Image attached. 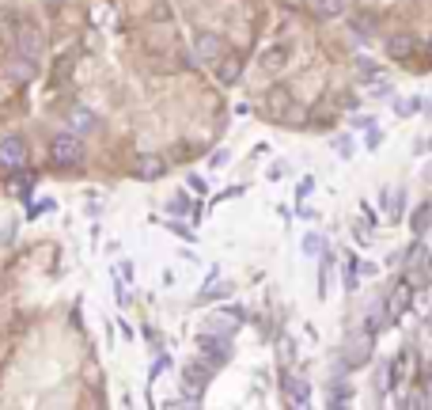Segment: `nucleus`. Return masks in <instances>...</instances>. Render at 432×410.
I'll list each match as a JSON object with an SVG mask.
<instances>
[{
  "mask_svg": "<svg viewBox=\"0 0 432 410\" xmlns=\"http://www.w3.org/2000/svg\"><path fill=\"white\" fill-rule=\"evenodd\" d=\"M50 160L58 167H76L83 160V141L80 133H72V129H65V133H58L50 141Z\"/></svg>",
  "mask_w": 432,
  "mask_h": 410,
  "instance_id": "f257e3e1",
  "label": "nucleus"
},
{
  "mask_svg": "<svg viewBox=\"0 0 432 410\" xmlns=\"http://www.w3.org/2000/svg\"><path fill=\"white\" fill-rule=\"evenodd\" d=\"M15 50H20L23 58L39 61L42 50H46V39H42L39 27H34V23H20V27H15Z\"/></svg>",
  "mask_w": 432,
  "mask_h": 410,
  "instance_id": "f03ea898",
  "label": "nucleus"
},
{
  "mask_svg": "<svg viewBox=\"0 0 432 410\" xmlns=\"http://www.w3.org/2000/svg\"><path fill=\"white\" fill-rule=\"evenodd\" d=\"M27 164V141L23 137H4V141H0V167H4V171H20V167Z\"/></svg>",
  "mask_w": 432,
  "mask_h": 410,
  "instance_id": "7ed1b4c3",
  "label": "nucleus"
},
{
  "mask_svg": "<svg viewBox=\"0 0 432 410\" xmlns=\"http://www.w3.org/2000/svg\"><path fill=\"white\" fill-rule=\"evenodd\" d=\"M194 50H197V58H201V61H220L224 53L231 50V46L224 42L220 34H212V31H197V39H194Z\"/></svg>",
  "mask_w": 432,
  "mask_h": 410,
  "instance_id": "20e7f679",
  "label": "nucleus"
},
{
  "mask_svg": "<svg viewBox=\"0 0 432 410\" xmlns=\"http://www.w3.org/2000/svg\"><path fill=\"white\" fill-rule=\"evenodd\" d=\"M34 72H39V69H34V61L23 58V53H15V58L4 61V77L12 80V84H31Z\"/></svg>",
  "mask_w": 432,
  "mask_h": 410,
  "instance_id": "39448f33",
  "label": "nucleus"
},
{
  "mask_svg": "<svg viewBox=\"0 0 432 410\" xmlns=\"http://www.w3.org/2000/svg\"><path fill=\"white\" fill-rule=\"evenodd\" d=\"M197 350H205V361L216 369V365H224V361L231 357V346L228 342H220V338H212V334H201L197 338Z\"/></svg>",
  "mask_w": 432,
  "mask_h": 410,
  "instance_id": "423d86ee",
  "label": "nucleus"
},
{
  "mask_svg": "<svg viewBox=\"0 0 432 410\" xmlns=\"http://www.w3.org/2000/svg\"><path fill=\"white\" fill-rule=\"evenodd\" d=\"M410 300H413V285L398 282L391 289V296H387V319H402V312L410 308Z\"/></svg>",
  "mask_w": 432,
  "mask_h": 410,
  "instance_id": "0eeeda50",
  "label": "nucleus"
},
{
  "mask_svg": "<svg viewBox=\"0 0 432 410\" xmlns=\"http://www.w3.org/2000/svg\"><path fill=\"white\" fill-rule=\"evenodd\" d=\"M288 58H292V46H288V42H277V46H269V50L262 53L258 65H262L266 72H281V69L288 65Z\"/></svg>",
  "mask_w": 432,
  "mask_h": 410,
  "instance_id": "6e6552de",
  "label": "nucleus"
},
{
  "mask_svg": "<svg viewBox=\"0 0 432 410\" xmlns=\"http://www.w3.org/2000/svg\"><path fill=\"white\" fill-rule=\"evenodd\" d=\"M413 274L406 277V282L410 285H428L432 282V255H428V251L425 247H417V251H413Z\"/></svg>",
  "mask_w": 432,
  "mask_h": 410,
  "instance_id": "1a4fd4ad",
  "label": "nucleus"
},
{
  "mask_svg": "<svg viewBox=\"0 0 432 410\" xmlns=\"http://www.w3.org/2000/svg\"><path fill=\"white\" fill-rule=\"evenodd\" d=\"M239 77H243V58L239 53L220 58V65H216V80H220L224 88H231V84H239Z\"/></svg>",
  "mask_w": 432,
  "mask_h": 410,
  "instance_id": "9d476101",
  "label": "nucleus"
},
{
  "mask_svg": "<svg viewBox=\"0 0 432 410\" xmlns=\"http://www.w3.org/2000/svg\"><path fill=\"white\" fill-rule=\"evenodd\" d=\"M368 350H372V334H360V338H353V346H345V365H349V369L368 365Z\"/></svg>",
  "mask_w": 432,
  "mask_h": 410,
  "instance_id": "9b49d317",
  "label": "nucleus"
},
{
  "mask_svg": "<svg viewBox=\"0 0 432 410\" xmlns=\"http://www.w3.org/2000/svg\"><path fill=\"white\" fill-rule=\"evenodd\" d=\"M163 171H167V160H163V156H140L133 175H137L140 183H152V179H159Z\"/></svg>",
  "mask_w": 432,
  "mask_h": 410,
  "instance_id": "f8f14e48",
  "label": "nucleus"
},
{
  "mask_svg": "<svg viewBox=\"0 0 432 410\" xmlns=\"http://www.w3.org/2000/svg\"><path fill=\"white\" fill-rule=\"evenodd\" d=\"M387 53H391L394 61H410L413 53H417V39H413V34H391Z\"/></svg>",
  "mask_w": 432,
  "mask_h": 410,
  "instance_id": "ddd939ff",
  "label": "nucleus"
},
{
  "mask_svg": "<svg viewBox=\"0 0 432 410\" xmlns=\"http://www.w3.org/2000/svg\"><path fill=\"white\" fill-rule=\"evenodd\" d=\"M95 122H99V118L91 114L88 107H72L69 110V129H72V133H88V129H95Z\"/></svg>",
  "mask_w": 432,
  "mask_h": 410,
  "instance_id": "4468645a",
  "label": "nucleus"
},
{
  "mask_svg": "<svg viewBox=\"0 0 432 410\" xmlns=\"http://www.w3.org/2000/svg\"><path fill=\"white\" fill-rule=\"evenodd\" d=\"M410 228L417 232V236H421V232H428V228H432V201H421L417 209H413V217H410Z\"/></svg>",
  "mask_w": 432,
  "mask_h": 410,
  "instance_id": "2eb2a0df",
  "label": "nucleus"
},
{
  "mask_svg": "<svg viewBox=\"0 0 432 410\" xmlns=\"http://www.w3.org/2000/svg\"><path fill=\"white\" fill-rule=\"evenodd\" d=\"M349 0H318V20H337Z\"/></svg>",
  "mask_w": 432,
  "mask_h": 410,
  "instance_id": "dca6fc26",
  "label": "nucleus"
},
{
  "mask_svg": "<svg viewBox=\"0 0 432 410\" xmlns=\"http://www.w3.org/2000/svg\"><path fill=\"white\" fill-rule=\"evenodd\" d=\"M387 213H391V220H398L402 217V201H406V194H402V190H387Z\"/></svg>",
  "mask_w": 432,
  "mask_h": 410,
  "instance_id": "f3484780",
  "label": "nucleus"
},
{
  "mask_svg": "<svg viewBox=\"0 0 432 410\" xmlns=\"http://www.w3.org/2000/svg\"><path fill=\"white\" fill-rule=\"evenodd\" d=\"M394 107H398L402 118H410V114H417V110H421V99H417V95H413V99H398Z\"/></svg>",
  "mask_w": 432,
  "mask_h": 410,
  "instance_id": "a211bd4d",
  "label": "nucleus"
},
{
  "mask_svg": "<svg viewBox=\"0 0 432 410\" xmlns=\"http://www.w3.org/2000/svg\"><path fill=\"white\" fill-rule=\"evenodd\" d=\"M345 289H349V293L356 289V258H353V255L345 258Z\"/></svg>",
  "mask_w": 432,
  "mask_h": 410,
  "instance_id": "6ab92c4d",
  "label": "nucleus"
},
{
  "mask_svg": "<svg viewBox=\"0 0 432 410\" xmlns=\"http://www.w3.org/2000/svg\"><path fill=\"white\" fill-rule=\"evenodd\" d=\"M304 251H307V255H318V251H323V239H318V236H304Z\"/></svg>",
  "mask_w": 432,
  "mask_h": 410,
  "instance_id": "aec40b11",
  "label": "nucleus"
},
{
  "mask_svg": "<svg viewBox=\"0 0 432 410\" xmlns=\"http://www.w3.org/2000/svg\"><path fill=\"white\" fill-rule=\"evenodd\" d=\"M224 293H231V289L216 285V289H209V293H201V296H197V300H216V296H224Z\"/></svg>",
  "mask_w": 432,
  "mask_h": 410,
  "instance_id": "412c9836",
  "label": "nucleus"
},
{
  "mask_svg": "<svg viewBox=\"0 0 432 410\" xmlns=\"http://www.w3.org/2000/svg\"><path fill=\"white\" fill-rule=\"evenodd\" d=\"M364 145H368V148H379V145H383V133H379V129H372V133H368V141H364Z\"/></svg>",
  "mask_w": 432,
  "mask_h": 410,
  "instance_id": "4be33fe9",
  "label": "nucleus"
},
{
  "mask_svg": "<svg viewBox=\"0 0 432 410\" xmlns=\"http://www.w3.org/2000/svg\"><path fill=\"white\" fill-rule=\"evenodd\" d=\"M296 403H307V384L304 380H296Z\"/></svg>",
  "mask_w": 432,
  "mask_h": 410,
  "instance_id": "5701e85b",
  "label": "nucleus"
},
{
  "mask_svg": "<svg viewBox=\"0 0 432 410\" xmlns=\"http://www.w3.org/2000/svg\"><path fill=\"white\" fill-rule=\"evenodd\" d=\"M190 190H197V194H205V179H197V175H190Z\"/></svg>",
  "mask_w": 432,
  "mask_h": 410,
  "instance_id": "b1692460",
  "label": "nucleus"
},
{
  "mask_svg": "<svg viewBox=\"0 0 432 410\" xmlns=\"http://www.w3.org/2000/svg\"><path fill=\"white\" fill-rule=\"evenodd\" d=\"M46 4H58V0H46Z\"/></svg>",
  "mask_w": 432,
  "mask_h": 410,
  "instance_id": "393cba45",
  "label": "nucleus"
}]
</instances>
